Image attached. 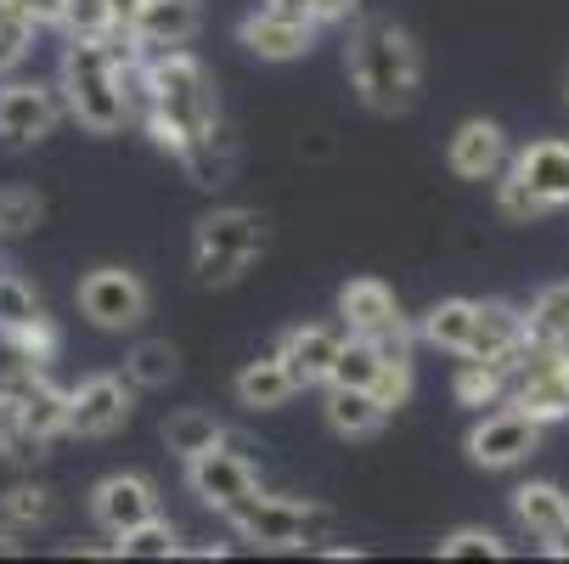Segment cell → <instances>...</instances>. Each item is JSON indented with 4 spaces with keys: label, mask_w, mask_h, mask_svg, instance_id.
<instances>
[{
    "label": "cell",
    "mask_w": 569,
    "mask_h": 564,
    "mask_svg": "<svg viewBox=\"0 0 569 564\" xmlns=\"http://www.w3.org/2000/svg\"><path fill=\"white\" fill-rule=\"evenodd\" d=\"M130 91H136V113L141 125L152 130V141L164 147L176 165L220 130V97H214V79L209 68L187 51V46H170V51H141L130 62Z\"/></svg>",
    "instance_id": "1"
},
{
    "label": "cell",
    "mask_w": 569,
    "mask_h": 564,
    "mask_svg": "<svg viewBox=\"0 0 569 564\" xmlns=\"http://www.w3.org/2000/svg\"><path fill=\"white\" fill-rule=\"evenodd\" d=\"M141 57V46L130 40V29L108 34V40H68L62 51V97L79 130L91 136H113L130 125L136 113V91H130V62Z\"/></svg>",
    "instance_id": "2"
},
{
    "label": "cell",
    "mask_w": 569,
    "mask_h": 564,
    "mask_svg": "<svg viewBox=\"0 0 569 564\" xmlns=\"http://www.w3.org/2000/svg\"><path fill=\"white\" fill-rule=\"evenodd\" d=\"M350 86L372 113H406L423 91V57L400 23L356 18L350 29Z\"/></svg>",
    "instance_id": "3"
},
{
    "label": "cell",
    "mask_w": 569,
    "mask_h": 564,
    "mask_svg": "<svg viewBox=\"0 0 569 564\" xmlns=\"http://www.w3.org/2000/svg\"><path fill=\"white\" fill-rule=\"evenodd\" d=\"M68 395L73 389H57L34 362H18L0 378V424H7V446H18L12 457H29V446L68 435Z\"/></svg>",
    "instance_id": "4"
},
{
    "label": "cell",
    "mask_w": 569,
    "mask_h": 564,
    "mask_svg": "<svg viewBox=\"0 0 569 564\" xmlns=\"http://www.w3.org/2000/svg\"><path fill=\"white\" fill-rule=\"evenodd\" d=\"M569 204V141L547 136L513 152V165L497 176V209L508 220H536Z\"/></svg>",
    "instance_id": "5"
},
{
    "label": "cell",
    "mask_w": 569,
    "mask_h": 564,
    "mask_svg": "<svg viewBox=\"0 0 569 564\" xmlns=\"http://www.w3.org/2000/svg\"><path fill=\"white\" fill-rule=\"evenodd\" d=\"M266 249V220L254 209H214L192 231V271L203 288H226Z\"/></svg>",
    "instance_id": "6"
},
{
    "label": "cell",
    "mask_w": 569,
    "mask_h": 564,
    "mask_svg": "<svg viewBox=\"0 0 569 564\" xmlns=\"http://www.w3.org/2000/svg\"><path fill=\"white\" fill-rule=\"evenodd\" d=\"M226 525L242 536V542H254V547H316L321 531H328V508H316V503H299V497H271V492H254V497H242Z\"/></svg>",
    "instance_id": "7"
},
{
    "label": "cell",
    "mask_w": 569,
    "mask_h": 564,
    "mask_svg": "<svg viewBox=\"0 0 569 564\" xmlns=\"http://www.w3.org/2000/svg\"><path fill=\"white\" fill-rule=\"evenodd\" d=\"M541 418H530L525 407H497V413H485L473 429H468V457L479 463V468H491V474H502V468H519V463H530L536 457V446H541Z\"/></svg>",
    "instance_id": "8"
},
{
    "label": "cell",
    "mask_w": 569,
    "mask_h": 564,
    "mask_svg": "<svg viewBox=\"0 0 569 564\" xmlns=\"http://www.w3.org/2000/svg\"><path fill=\"white\" fill-rule=\"evenodd\" d=\"M147 283L124 266H97L79 277V310H86L97 328L108 334H124V328H141L147 321Z\"/></svg>",
    "instance_id": "9"
},
{
    "label": "cell",
    "mask_w": 569,
    "mask_h": 564,
    "mask_svg": "<svg viewBox=\"0 0 569 564\" xmlns=\"http://www.w3.org/2000/svg\"><path fill=\"white\" fill-rule=\"evenodd\" d=\"M130 413H136V384H130V373L119 378V373H97V378H86L73 395H68V435H79V441H108V435H119L124 424H130Z\"/></svg>",
    "instance_id": "10"
},
{
    "label": "cell",
    "mask_w": 569,
    "mask_h": 564,
    "mask_svg": "<svg viewBox=\"0 0 569 564\" xmlns=\"http://www.w3.org/2000/svg\"><path fill=\"white\" fill-rule=\"evenodd\" d=\"M187 486H192V497H198L203 508L231 514L242 497L260 492V463L242 457V452H231V446L220 441L214 452H203V457L187 463Z\"/></svg>",
    "instance_id": "11"
},
{
    "label": "cell",
    "mask_w": 569,
    "mask_h": 564,
    "mask_svg": "<svg viewBox=\"0 0 569 564\" xmlns=\"http://www.w3.org/2000/svg\"><path fill=\"white\" fill-rule=\"evenodd\" d=\"M62 108H68L62 86L51 91V86H40V79H34V86H29V79H12V86H0V141H12V147L46 141L57 130Z\"/></svg>",
    "instance_id": "12"
},
{
    "label": "cell",
    "mask_w": 569,
    "mask_h": 564,
    "mask_svg": "<svg viewBox=\"0 0 569 564\" xmlns=\"http://www.w3.org/2000/svg\"><path fill=\"white\" fill-rule=\"evenodd\" d=\"M446 165L462 181H497L513 165V141L497 119H462L446 141Z\"/></svg>",
    "instance_id": "13"
},
{
    "label": "cell",
    "mask_w": 569,
    "mask_h": 564,
    "mask_svg": "<svg viewBox=\"0 0 569 564\" xmlns=\"http://www.w3.org/2000/svg\"><path fill=\"white\" fill-rule=\"evenodd\" d=\"M339 321L350 334H367V339H400V334H418L412 321L400 316V299L389 283L378 277H350L339 288Z\"/></svg>",
    "instance_id": "14"
},
{
    "label": "cell",
    "mask_w": 569,
    "mask_h": 564,
    "mask_svg": "<svg viewBox=\"0 0 569 564\" xmlns=\"http://www.w3.org/2000/svg\"><path fill=\"white\" fill-rule=\"evenodd\" d=\"M91 520L108 536H124V531L158 520V486L147 474H108L91 486Z\"/></svg>",
    "instance_id": "15"
},
{
    "label": "cell",
    "mask_w": 569,
    "mask_h": 564,
    "mask_svg": "<svg viewBox=\"0 0 569 564\" xmlns=\"http://www.w3.org/2000/svg\"><path fill=\"white\" fill-rule=\"evenodd\" d=\"M316 18H299V12H282V7H260L237 23V40L249 46L260 62H293L316 46Z\"/></svg>",
    "instance_id": "16"
},
{
    "label": "cell",
    "mask_w": 569,
    "mask_h": 564,
    "mask_svg": "<svg viewBox=\"0 0 569 564\" xmlns=\"http://www.w3.org/2000/svg\"><path fill=\"white\" fill-rule=\"evenodd\" d=\"M345 339H350L345 321H339V328H328V321H299V328L282 334L277 356H282L288 373L299 378V389H310V384H328V378H333V362H339Z\"/></svg>",
    "instance_id": "17"
},
{
    "label": "cell",
    "mask_w": 569,
    "mask_h": 564,
    "mask_svg": "<svg viewBox=\"0 0 569 564\" xmlns=\"http://www.w3.org/2000/svg\"><path fill=\"white\" fill-rule=\"evenodd\" d=\"M203 23V7L198 0H147L130 23V40L141 51H170V46H187Z\"/></svg>",
    "instance_id": "18"
},
{
    "label": "cell",
    "mask_w": 569,
    "mask_h": 564,
    "mask_svg": "<svg viewBox=\"0 0 569 564\" xmlns=\"http://www.w3.org/2000/svg\"><path fill=\"white\" fill-rule=\"evenodd\" d=\"M237 400L249 413H277V407H288V400L299 395V378L288 373V362L282 356H260V362H249L237 373Z\"/></svg>",
    "instance_id": "19"
},
{
    "label": "cell",
    "mask_w": 569,
    "mask_h": 564,
    "mask_svg": "<svg viewBox=\"0 0 569 564\" xmlns=\"http://www.w3.org/2000/svg\"><path fill=\"white\" fill-rule=\"evenodd\" d=\"M513 520L519 531H530L536 542H552L563 525H569V492L552 486V479H525L513 492Z\"/></svg>",
    "instance_id": "20"
},
{
    "label": "cell",
    "mask_w": 569,
    "mask_h": 564,
    "mask_svg": "<svg viewBox=\"0 0 569 564\" xmlns=\"http://www.w3.org/2000/svg\"><path fill=\"white\" fill-rule=\"evenodd\" d=\"M389 418V407L372 395V389H356V384H328V429L345 435V441H367L378 435Z\"/></svg>",
    "instance_id": "21"
},
{
    "label": "cell",
    "mask_w": 569,
    "mask_h": 564,
    "mask_svg": "<svg viewBox=\"0 0 569 564\" xmlns=\"http://www.w3.org/2000/svg\"><path fill=\"white\" fill-rule=\"evenodd\" d=\"M473 328H479V299H440L418 321V339L446 350V356H468L473 350Z\"/></svg>",
    "instance_id": "22"
},
{
    "label": "cell",
    "mask_w": 569,
    "mask_h": 564,
    "mask_svg": "<svg viewBox=\"0 0 569 564\" xmlns=\"http://www.w3.org/2000/svg\"><path fill=\"white\" fill-rule=\"evenodd\" d=\"M513 367L519 362L462 356L457 362V400H462V407H508V400H513Z\"/></svg>",
    "instance_id": "23"
},
{
    "label": "cell",
    "mask_w": 569,
    "mask_h": 564,
    "mask_svg": "<svg viewBox=\"0 0 569 564\" xmlns=\"http://www.w3.org/2000/svg\"><path fill=\"white\" fill-rule=\"evenodd\" d=\"M220 441H226V424H220L214 413H203V407H181V413H170V424H164V446H170L181 463L214 452Z\"/></svg>",
    "instance_id": "24"
},
{
    "label": "cell",
    "mask_w": 569,
    "mask_h": 564,
    "mask_svg": "<svg viewBox=\"0 0 569 564\" xmlns=\"http://www.w3.org/2000/svg\"><path fill=\"white\" fill-rule=\"evenodd\" d=\"M40 321H51L46 316V305H40V294L23 283V277H12V271H0V339H23L29 328H40Z\"/></svg>",
    "instance_id": "25"
},
{
    "label": "cell",
    "mask_w": 569,
    "mask_h": 564,
    "mask_svg": "<svg viewBox=\"0 0 569 564\" xmlns=\"http://www.w3.org/2000/svg\"><path fill=\"white\" fill-rule=\"evenodd\" d=\"M124 373L136 389H170L176 373H181V350L170 339H141L130 356H124Z\"/></svg>",
    "instance_id": "26"
},
{
    "label": "cell",
    "mask_w": 569,
    "mask_h": 564,
    "mask_svg": "<svg viewBox=\"0 0 569 564\" xmlns=\"http://www.w3.org/2000/svg\"><path fill=\"white\" fill-rule=\"evenodd\" d=\"M383 362H389V350H383L378 339H367V334H350V339H345V350H339V362H333V378H328V384L378 389V373H383Z\"/></svg>",
    "instance_id": "27"
},
{
    "label": "cell",
    "mask_w": 569,
    "mask_h": 564,
    "mask_svg": "<svg viewBox=\"0 0 569 564\" xmlns=\"http://www.w3.org/2000/svg\"><path fill=\"white\" fill-rule=\"evenodd\" d=\"M57 29L68 40H108V34H119V12H113V0H62Z\"/></svg>",
    "instance_id": "28"
},
{
    "label": "cell",
    "mask_w": 569,
    "mask_h": 564,
    "mask_svg": "<svg viewBox=\"0 0 569 564\" xmlns=\"http://www.w3.org/2000/svg\"><path fill=\"white\" fill-rule=\"evenodd\" d=\"M530 339H547V345H558V339H569V283H552V288H541L536 299H530Z\"/></svg>",
    "instance_id": "29"
},
{
    "label": "cell",
    "mask_w": 569,
    "mask_h": 564,
    "mask_svg": "<svg viewBox=\"0 0 569 564\" xmlns=\"http://www.w3.org/2000/svg\"><path fill=\"white\" fill-rule=\"evenodd\" d=\"M51 520V492L46 486H12V492H0V525H7L12 536L18 531H34Z\"/></svg>",
    "instance_id": "30"
},
{
    "label": "cell",
    "mask_w": 569,
    "mask_h": 564,
    "mask_svg": "<svg viewBox=\"0 0 569 564\" xmlns=\"http://www.w3.org/2000/svg\"><path fill=\"white\" fill-rule=\"evenodd\" d=\"M113 553L119 558H181V542H176V531L164 520H147V525L113 536Z\"/></svg>",
    "instance_id": "31"
},
{
    "label": "cell",
    "mask_w": 569,
    "mask_h": 564,
    "mask_svg": "<svg viewBox=\"0 0 569 564\" xmlns=\"http://www.w3.org/2000/svg\"><path fill=\"white\" fill-rule=\"evenodd\" d=\"M46 220V198L34 187H0V237H29Z\"/></svg>",
    "instance_id": "32"
},
{
    "label": "cell",
    "mask_w": 569,
    "mask_h": 564,
    "mask_svg": "<svg viewBox=\"0 0 569 564\" xmlns=\"http://www.w3.org/2000/svg\"><path fill=\"white\" fill-rule=\"evenodd\" d=\"M181 170L198 181V187H220L226 176H231V141L214 130V136H203L187 158H181Z\"/></svg>",
    "instance_id": "33"
},
{
    "label": "cell",
    "mask_w": 569,
    "mask_h": 564,
    "mask_svg": "<svg viewBox=\"0 0 569 564\" xmlns=\"http://www.w3.org/2000/svg\"><path fill=\"white\" fill-rule=\"evenodd\" d=\"M440 558H508V542L485 525H462V531L440 536Z\"/></svg>",
    "instance_id": "34"
},
{
    "label": "cell",
    "mask_w": 569,
    "mask_h": 564,
    "mask_svg": "<svg viewBox=\"0 0 569 564\" xmlns=\"http://www.w3.org/2000/svg\"><path fill=\"white\" fill-rule=\"evenodd\" d=\"M34 23L29 18H18V12H0V73H12L29 51H34Z\"/></svg>",
    "instance_id": "35"
},
{
    "label": "cell",
    "mask_w": 569,
    "mask_h": 564,
    "mask_svg": "<svg viewBox=\"0 0 569 564\" xmlns=\"http://www.w3.org/2000/svg\"><path fill=\"white\" fill-rule=\"evenodd\" d=\"M0 12H18L34 29H57L62 23V0H0Z\"/></svg>",
    "instance_id": "36"
},
{
    "label": "cell",
    "mask_w": 569,
    "mask_h": 564,
    "mask_svg": "<svg viewBox=\"0 0 569 564\" xmlns=\"http://www.w3.org/2000/svg\"><path fill=\"white\" fill-rule=\"evenodd\" d=\"M356 7H361V0H321V7H316V23H321V29H328V23H350Z\"/></svg>",
    "instance_id": "37"
},
{
    "label": "cell",
    "mask_w": 569,
    "mask_h": 564,
    "mask_svg": "<svg viewBox=\"0 0 569 564\" xmlns=\"http://www.w3.org/2000/svg\"><path fill=\"white\" fill-rule=\"evenodd\" d=\"M266 7H282V12H299V18H316L321 0H266Z\"/></svg>",
    "instance_id": "38"
},
{
    "label": "cell",
    "mask_w": 569,
    "mask_h": 564,
    "mask_svg": "<svg viewBox=\"0 0 569 564\" xmlns=\"http://www.w3.org/2000/svg\"><path fill=\"white\" fill-rule=\"evenodd\" d=\"M141 7H147V0H113V12H119V29H130Z\"/></svg>",
    "instance_id": "39"
},
{
    "label": "cell",
    "mask_w": 569,
    "mask_h": 564,
    "mask_svg": "<svg viewBox=\"0 0 569 564\" xmlns=\"http://www.w3.org/2000/svg\"><path fill=\"white\" fill-rule=\"evenodd\" d=\"M541 547H547V553H552V558H569V525H563V531H558V536H552V542H541Z\"/></svg>",
    "instance_id": "40"
},
{
    "label": "cell",
    "mask_w": 569,
    "mask_h": 564,
    "mask_svg": "<svg viewBox=\"0 0 569 564\" xmlns=\"http://www.w3.org/2000/svg\"><path fill=\"white\" fill-rule=\"evenodd\" d=\"M0 553H18V542H12V531H0Z\"/></svg>",
    "instance_id": "41"
},
{
    "label": "cell",
    "mask_w": 569,
    "mask_h": 564,
    "mask_svg": "<svg viewBox=\"0 0 569 564\" xmlns=\"http://www.w3.org/2000/svg\"><path fill=\"white\" fill-rule=\"evenodd\" d=\"M0 452H7V424H0Z\"/></svg>",
    "instance_id": "42"
}]
</instances>
